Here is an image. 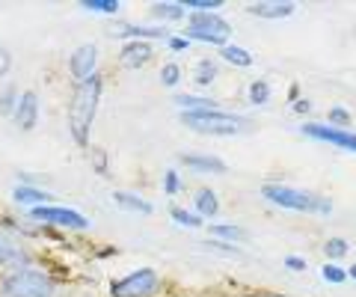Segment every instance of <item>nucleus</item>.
Listing matches in <instances>:
<instances>
[{"mask_svg": "<svg viewBox=\"0 0 356 297\" xmlns=\"http://www.w3.org/2000/svg\"><path fill=\"white\" fill-rule=\"evenodd\" d=\"M104 93H107L104 74H95V78L72 86V93H69V104H65V128H69V137L81 152L92 149V128H95L98 110H102Z\"/></svg>", "mask_w": 356, "mask_h": 297, "instance_id": "nucleus-1", "label": "nucleus"}, {"mask_svg": "<svg viewBox=\"0 0 356 297\" xmlns=\"http://www.w3.org/2000/svg\"><path fill=\"white\" fill-rule=\"evenodd\" d=\"M259 196L267 205L280 208V211H288V214L321 217V220L336 214V200H332V196L312 191V188H300V184L276 182V179H267L259 188Z\"/></svg>", "mask_w": 356, "mask_h": 297, "instance_id": "nucleus-2", "label": "nucleus"}, {"mask_svg": "<svg viewBox=\"0 0 356 297\" xmlns=\"http://www.w3.org/2000/svg\"><path fill=\"white\" fill-rule=\"evenodd\" d=\"M42 262L39 226H30L24 217L0 214V273L21 271Z\"/></svg>", "mask_w": 356, "mask_h": 297, "instance_id": "nucleus-3", "label": "nucleus"}, {"mask_svg": "<svg viewBox=\"0 0 356 297\" xmlns=\"http://www.w3.org/2000/svg\"><path fill=\"white\" fill-rule=\"evenodd\" d=\"M178 125L184 131H191L196 137H241L247 131L255 128V122L241 113V110L229 107H211V110H193V113H178Z\"/></svg>", "mask_w": 356, "mask_h": 297, "instance_id": "nucleus-4", "label": "nucleus"}, {"mask_svg": "<svg viewBox=\"0 0 356 297\" xmlns=\"http://www.w3.org/2000/svg\"><path fill=\"white\" fill-rule=\"evenodd\" d=\"M63 280L54 265L36 262L21 271L0 273V297H60Z\"/></svg>", "mask_w": 356, "mask_h": 297, "instance_id": "nucleus-5", "label": "nucleus"}, {"mask_svg": "<svg viewBox=\"0 0 356 297\" xmlns=\"http://www.w3.org/2000/svg\"><path fill=\"white\" fill-rule=\"evenodd\" d=\"M21 217H24L30 226L51 229V232H57V235H63V232L83 235L92 229L89 214H83L81 208H74V205H63V202H48V205L30 208V211H21Z\"/></svg>", "mask_w": 356, "mask_h": 297, "instance_id": "nucleus-6", "label": "nucleus"}, {"mask_svg": "<svg viewBox=\"0 0 356 297\" xmlns=\"http://www.w3.org/2000/svg\"><path fill=\"white\" fill-rule=\"evenodd\" d=\"M166 282L163 273L152 265L131 268L119 277L107 280V297H163Z\"/></svg>", "mask_w": 356, "mask_h": 297, "instance_id": "nucleus-7", "label": "nucleus"}, {"mask_svg": "<svg viewBox=\"0 0 356 297\" xmlns=\"http://www.w3.org/2000/svg\"><path fill=\"white\" fill-rule=\"evenodd\" d=\"M181 33L193 45H202V48H214L220 51L222 45H229L232 36H235V27L232 21L220 13H196L187 18V24L181 27Z\"/></svg>", "mask_w": 356, "mask_h": 297, "instance_id": "nucleus-8", "label": "nucleus"}, {"mask_svg": "<svg viewBox=\"0 0 356 297\" xmlns=\"http://www.w3.org/2000/svg\"><path fill=\"white\" fill-rule=\"evenodd\" d=\"M175 30L170 27H161V24H154V21H125V18H116V21H110V27H107V36L110 39H116L119 45L122 42H152V45H158V42H166L172 36Z\"/></svg>", "mask_w": 356, "mask_h": 297, "instance_id": "nucleus-9", "label": "nucleus"}, {"mask_svg": "<svg viewBox=\"0 0 356 297\" xmlns=\"http://www.w3.org/2000/svg\"><path fill=\"white\" fill-rule=\"evenodd\" d=\"M300 137H306L312 143H324V146L348 152V155H356V131L330 128L327 122H321V119H306V122H300Z\"/></svg>", "mask_w": 356, "mask_h": 297, "instance_id": "nucleus-10", "label": "nucleus"}, {"mask_svg": "<svg viewBox=\"0 0 356 297\" xmlns=\"http://www.w3.org/2000/svg\"><path fill=\"white\" fill-rule=\"evenodd\" d=\"M65 72H69L72 86L102 74V48H98L95 42H81V45H74L69 60H65Z\"/></svg>", "mask_w": 356, "mask_h": 297, "instance_id": "nucleus-11", "label": "nucleus"}, {"mask_svg": "<svg viewBox=\"0 0 356 297\" xmlns=\"http://www.w3.org/2000/svg\"><path fill=\"white\" fill-rule=\"evenodd\" d=\"M178 170L199 175V179H217L229 172V163L214 152H181L178 155Z\"/></svg>", "mask_w": 356, "mask_h": 297, "instance_id": "nucleus-12", "label": "nucleus"}, {"mask_svg": "<svg viewBox=\"0 0 356 297\" xmlns=\"http://www.w3.org/2000/svg\"><path fill=\"white\" fill-rule=\"evenodd\" d=\"M39 119H42V95H39V90L27 86V90H21L18 107L9 122H13L21 134H33V131L39 128Z\"/></svg>", "mask_w": 356, "mask_h": 297, "instance_id": "nucleus-13", "label": "nucleus"}, {"mask_svg": "<svg viewBox=\"0 0 356 297\" xmlns=\"http://www.w3.org/2000/svg\"><path fill=\"white\" fill-rule=\"evenodd\" d=\"M243 13L255 21H267V24H280L297 15V3L294 0H252L243 6Z\"/></svg>", "mask_w": 356, "mask_h": 297, "instance_id": "nucleus-14", "label": "nucleus"}, {"mask_svg": "<svg viewBox=\"0 0 356 297\" xmlns=\"http://www.w3.org/2000/svg\"><path fill=\"white\" fill-rule=\"evenodd\" d=\"M154 48L152 42H122L116 48V65L122 72H140L154 63Z\"/></svg>", "mask_w": 356, "mask_h": 297, "instance_id": "nucleus-15", "label": "nucleus"}, {"mask_svg": "<svg viewBox=\"0 0 356 297\" xmlns=\"http://www.w3.org/2000/svg\"><path fill=\"white\" fill-rule=\"evenodd\" d=\"M146 15H149V21H154V24L170 27V30L184 27L187 18H191V13L181 6V0H154V3H149Z\"/></svg>", "mask_w": 356, "mask_h": 297, "instance_id": "nucleus-16", "label": "nucleus"}, {"mask_svg": "<svg viewBox=\"0 0 356 297\" xmlns=\"http://www.w3.org/2000/svg\"><path fill=\"white\" fill-rule=\"evenodd\" d=\"M9 196H13V205H18L21 211H30V208L57 202L51 188H44V184H27V182H15L13 191H9Z\"/></svg>", "mask_w": 356, "mask_h": 297, "instance_id": "nucleus-17", "label": "nucleus"}, {"mask_svg": "<svg viewBox=\"0 0 356 297\" xmlns=\"http://www.w3.org/2000/svg\"><path fill=\"white\" fill-rule=\"evenodd\" d=\"M191 208L205 220V223H217L220 214H222V200L217 188H211V184H199V188L191 193Z\"/></svg>", "mask_w": 356, "mask_h": 297, "instance_id": "nucleus-18", "label": "nucleus"}, {"mask_svg": "<svg viewBox=\"0 0 356 297\" xmlns=\"http://www.w3.org/2000/svg\"><path fill=\"white\" fill-rule=\"evenodd\" d=\"M220 74H222V65L214 54H202L191 65V83L196 86V93H208L220 81Z\"/></svg>", "mask_w": 356, "mask_h": 297, "instance_id": "nucleus-19", "label": "nucleus"}, {"mask_svg": "<svg viewBox=\"0 0 356 297\" xmlns=\"http://www.w3.org/2000/svg\"><path fill=\"white\" fill-rule=\"evenodd\" d=\"M113 202L119 211L134 214V217H152L154 214V202L149 196H143L140 191H128V188H119L113 191Z\"/></svg>", "mask_w": 356, "mask_h": 297, "instance_id": "nucleus-20", "label": "nucleus"}, {"mask_svg": "<svg viewBox=\"0 0 356 297\" xmlns=\"http://www.w3.org/2000/svg\"><path fill=\"white\" fill-rule=\"evenodd\" d=\"M214 57L220 60V65H229V69H235V72H247L255 65V54L235 39H232L229 45H222L220 51H214Z\"/></svg>", "mask_w": 356, "mask_h": 297, "instance_id": "nucleus-21", "label": "nucleus"}, {"mask_svg": "<svg viewBox=\"0 0 356 297\" xmlns=\"http://www.w3.org/2000/svg\"><path fill=\"white\" fill-rule=\"evenodd\" d=\"M208 238H217V241H226V244H238V247H247L250 241V229L241 226V223H222V220H217V223H208Z\"/></svg>", "mask_w": 356, "mask_h": 297, "instance_id": "nucleus-22", "label": "nucleus"}, {"mask_svg": "<svg viewBox=\"0 0 356 297\" xmlns=\"http://www.w3.org/2000/svg\"><path fill=\"white\" fill-rule=\"evenodd\" d=\"M172 104L178 107V113H193V110H211V107H222L214 95L208 93H172Z\"/></svg>", "mask_w": 356, "mask_h": 297, "instance_id": "nucleus-23", "label": "nucleus"}, {"mask_svg": "<svg viewBox=\"0 0 356 297\" xmlns=\"http://www.w3.org/2000/svg\"><path fill=\"white\" fill-rule=\"evenodd\" d=\"M187 69L181 65V60H163L158 65V83L163 86V90H170V93H178L181 90V83H184V74Z\"/></svg>", "mask_w": 356, "mask_h": 297, "instance_id": "nucleus-24", "label": "nucleus"}, {"mask_svg": "<svg viewBox=\"0 0 356 297\" xmlns=\"http://www.w3.org/2000/svg\"><path fill=\"white\" fill-rule=\"evenodd\" d=\"M243 102L250 107H267L273 102V83L267 78H252L247 83V90H243Z\"/></svg>", "mask_w": 356, "mask_h": 297, "instance_id": "nucleus-25", "label": "nucleus"}, {"mask_svg": "<svg viewBox=\"0 0 356 297\" xmlns=\"http://www.w3.org/2000/svg\"><path fill=\"white\" fill-rule=\"evenodd\" d=\"M199 250L211 252V256H220V259H247V247H238V244H226V241H217V238H202L199 241Z\"/></svg>", "mask_w": 356, "mask_h": 297, "instance_id": "nucleus-26", "label": "nucleus"}, {"mask_svg": "<svg viewBox=\"0 0 356 297\" xmlns=\"http://www.w3.org/2000/svg\"><path fill=\"white\" fill-rule=\"evenodd\" d=\"M350 241L344 238V235H330L324 238V244H321V256H324L327 262H336V265H341L344 259L350 256Z\"/></svg>", "mask_w": 356, "mask_h": 297, "instance_id": "nucleus-27", "label": "nucleus"}, {"mask_svg": "<svg viewBox=\"0 0 356 297\" xmlns=\"http://www.w3.org/2000/svg\"><path fill=\"white\" fill-rule=\"evenodd\" d=\"M170 220H172L175 226H181V229H191V232H196V229H205V226H208L205 220L199 217L191 205H172V208H170Z\"/></svg>", "mask_w": 356, "mask_h": 297, "instance_id": "nucleus-28", "label": "nucleus"}, {"mask_svg": "<svg viewBox=\"0 0 356 297\" xmlns=\"http://www.w3.org/2000/svg\"><path fill=\"white\" fill-rule=\"evenodd\" d=\"M77 6H81L83 13H89V15H104L110 21H116L122 15V3H119V0H81Z\"/></svg>", "mask_w": 356, "mask_h": 297, "instance_id": "nucleus-29", "label": "nucleus"}, {"mask_svg": "<svg viewBox=\"0 0 356 297\" xmlns=\"http://www.w3.org/2000/svg\"><path fill=\"white\" fill-rule=\"evenodd\" d=\"M321 122H327L330 128H341V131H353V110L344 104H330Z\"/></svg>", "mask_w": 356, "mask_h": 297, "instance_id": "nucleus-30", "label": "nucleus"}, {"mask_svg": "<svg viewBox=\"0 0 356 297\" xmlns=\"http://www.w3.org/2000/svg\"><path fill=\"white\" fill-rule=\"evenodd\" d=\"M18 98H21V86L15 81H6L3 86H0V116L13 119L15 107H18Z\"/></svg>", "mask_w": 356, "mask_h": 297, "instance_id": "nucleus-31", "label": "nucleus"}, {"mask_svg": "<svg viewBox=\"0 0 356 297\" xmlns=\"http://www.w3.org/2000/svg\"><path fill=\"white\" fill-rule=\"evenodd\" d=\"M161 191H163V196H170V200L181 196L184 193V172L178 170V167L163 170V175H161Z\"/></svg>", "mask_w": 356, "mask_h": 297, "instance_id": "nucleus-32", "label": "nucleus"}, {"mask_svg": "<svg viewBox=\"0 0 356 297\" xmlns=\"http://www.w3.org/2000/svg\"><path fill=\"white\" fill-rule=\"evenodd\" d=\"M163 48H166V54H170V60H181V57H184V54H191V51H193L196 45H193V42H191V39H187V36H184V33H181V30H175V33H172V36H170V39H166V42H163Z\"/></svg>", "mask_w": 356, "mask_h": 297, "instance_id": "nucleus-33", "label": "nucleus"}, {"mask_svg": "<svg viewBox=\"0 0 356 297\" xmlns=\"http://www.w3.org/2000/svg\"><path fill=\"white\" fill-rule=\"evenodd\" d=\"M318 277L324 280L327 285H348V282H350L348 268L336 265V262H324V265H321V271H318Z\"/></svg>", "mask_w": 356, "mask_h": 297, "instance_id": "nucleus-34", "label": "nucleus"}, {"mask_svg": "<svg viewBox=\"0 0 356 297\" xmlns=\"http://www.w3.org/2000/svg\"><path fill=\"white\" fill-rule=\"evenodd\" d=\"M86 155H89V161H92V170L102 175V179H107V175H110V158H107V152L102 146H92Z\"/></svg>", "mask_w": 356, "mask_h": 297, "instance_id": "nucleus-35", "label": "nucleus"}, {"mask_svg": "<svg viewBox=\"0 0 356 297\" xmlns=\"http://www.w3.org/2000/svg\"><path fill=\"white\" fill-rule=\"evenodd\" d=\"M181 6L191 15H196V13H220L222 0H181Z\"/></svg>", "mask_w": 356, "mask_h": 297, "instance_id": "nucleus-36", "label": "nucleus"}, {"mask_svg": "<svg viewBox=\"0 0 356 297\" xmlns=\"http://www.w3.org/2000/svg\"><path fill=\"white\" fill-rule=\"evenodd\" d=\"M282 268L288 273H306L309 271V259L303 256V252H288V256L282 259Z\"/></svg>", "mask_w": 356, "mask_h": 297, "instance_id": "nucleus-37", "label": "nucleus"}, {"mask_svg": "<svg viewBox=\"0 0 356 297\" xmlns=\"http://www.w3.org/2000/svg\"><path fill=\"white\" fill-rule=\"evenodd\" d=\"M288 110H291V113H294L297 119H303V122H306V119H309L312 113H315V102H312V98H306V95H300L297 102L288 104Z\"/></svg>", "mask_w": 356, "mask_h": 297, "instance_id": "nucleus-38", "label": "nucleus"}, {"mask_svg": "<svg viewBox=\"0 0 356 297\" xmlns=\"http://www.w3.org/2000/svg\"><path fill=\"white\" fill-rule=\"evenodd\" d=\"M13 65H15L13 51H9L6 45H0V83L9 81V72H13Z\"/></svg>", "mask_w": 356, "mask_h": 297, "instance_id": "nucleus-39", "label": "nucleus"}, {"mask_svg": "<svg viewBox=\"0 0 356 297\" xmlns=\"http://www.w3.org/2000/svg\"><path fill=\"white\" fill-rule=\"evenodd\" d=\"M300 95H303V93H300V83H291V90H288V104H291V102H297Z\"/></svg>", "mask_w": 356, "mask_h": 297, "instance_id": "nucleus-40", "label": "nucleus"}, {"mask_svg": "<svg viewBox=\"0 0 356 297\" xmlns=\"http://www.w3.org/2000/svg\"><path fill=\"white\" fill-rule=\"evenodd\" d=\"M243 297H285V294H280V291H250Z\"/></svg>", "mask_w": 356, "mask_h": 297, "instance_id": "nucleus-41", "label": "nucleus"}, {"mask_svg": "<svg viewBox=\"0 0 356 297\" xmlns=\"http://www.w3.org/2000/svg\"><path fill=\"white\" fill-rule=\"evenodd\" d=\"M348 277H350V282H356V262H353V265L348 268Z\"/></svg>", "mask_w": 356, "mask_h": 297, "instance_id": "nucleus-42", "label": "nucleus"}, {"mask_svg": "<svg viewBox=\"0 0 356 297\" xmlns=\"http://www.w3.org/2000/svg\"><path fill=\"white\" fill-rule=\"evenodd\" d=\"M163 297H191V294H163Z\"/></svg>", "mask_w": 356, "mask_h": 297, "instance_id": "nucleus-43", "label": "nucleus"}]
</instances>
